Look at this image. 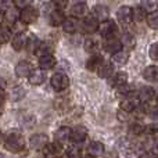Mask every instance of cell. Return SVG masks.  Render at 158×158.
I'll use <instances>...</instances> for the list:
<instances>
[{"label":"cell","instance_id":"f546056e","mask_svg":"<svg viewBox=\"0 0 158 158\" xmlns=\"http://www.w3.org/2000/svg\"><path fill=\"white\" fill-rule=\"evenodd\" d=\"M128 60H129V53L125 52V50H119V52H117L115 54H112V61H114L115 64H118V65L126 64Z\"/></svg>","mask_w":158,"mask_h":158},{"label":"cell","instance_id":"d6a6232c","mask_svg":"<svg viewBox=\"0 0 158 158\" xmlns=\"http://www.w3.org/2000/svg\"><path fill=\"white\" fill-rule=\"evenodd\" d=\"M13 39V33H11V29L8 27H2L0 28V43L4 44L8 43V42Z\"/></svg>","mask_w":158,"mask_h":158},{"label":"cell","instance_id":"db71d44e","mask_svg":"<svg viewBox=\"0 0 158 158\" xmlns=\"http://www.w3.org/2000/svg\"><path fill=\"white\" fill-rule=\"evenodd\" d=\"M157 103H158V96H157Z\"/></svg>","mask_w":158,"mask_h":158},{"label":"cell","instance_id":"4fadbf2b","mask_svg":"<svg viewBox=\"0 0 158 158\" xmlns=\"http://www.w3.org/2000/svg\"><path fill=\"white\" fill-rule=\"evenodd\" d=\"M139 107V98H135V97H131L128 96L126 98H123L122 103H121V110L125 112H133L136 111V108Z\"/></svg>","mask_w":158,"mask_h":158},{"label":"cell","instance_id":"e575fe53","mask_svg":"<svg viewBox=\"0 0 158 158\" xmlns=\"http://www.w3.org/2000/svg\"><path fill=\"white\" fill-rule=\"evenodd\" d=\"M146 17H147V14H146V11L143 10L142 7H136V8H133V19L135 21H137V22H142L143 19H146Z\"/></svg>","mask_w":158,"mask_h":158},{"label":"cell","instance_id":"7a4b0ae2","mask_svg":"<svg viewBox=\"0 0 158 158\" xmlns=\"http://www.w3.org/2000/svg\"><path fill=\"white\" fill-rule=\"evenodd\" d=\"M50 85L56 92H64L69 86V78L64 72H56L50 79Z\"/></svg>","mask_w":158,"mask_h":158},{"label":"cell","instance_id":"ba28073f","mask_svg":"<svg viewBox=\"0 0 158 158\" xmlns=\"http://www.w3.org/2000/svg\"><path fill=\"white\" fill-rule=\"evenodd\" d=\"M103 49L106 50L107 53H111V54H115L117 52L122 50V43H121V39H117L115 36L112 38H107L103 43Z\"/></svg>","mask_w":158,"mask_h":158},{"label":"cell","instance_id":"ffe728a7","mask_svg":"<svg viewBox=\"0 0 158 158\" xmlns=\"http://www.w3.org/2000/svg\"><path fill=\"white\" fill-rule=\"evenodd\" d=\"M63 29H64V32H67V33H75L78 31V28H79V22H78V19L75 18V17H69V18H65L64 19V22H63Z\"/></svg>","mask_w":158,"mask_h":158},{"label":"cell","instance_id":"30bf717a","mask_svg":"<svg viewBox=\"0 0 158 158\" xmlns=\"http://www.w3.org/2000/svg\"><path fill=\"white\" fill-rule=\"evenodd\" d=\"M117 18L122 24H129L131 21H133V8L128 7V6L119 7L117 11Z\"/></svg>","mask_w":158,"mask_h":158},{"label":"cell","instance_id":"2e32d148","mask_svg":"<svg viewBox=\"0 0 158 158\" xmlns=\"http://www.w3.org/2000/svg\"><path fill=\"white\" fill-rule=\"evenodd\" d=\"M28 81L33 86H39V85H42L46 81V75H44L43 69H33L29 74V77H28Z\"/></svg>","mask_w":158,"mask_h":158},{"label":"cell","instance_id":"8d00e7d4","mask_svg":"<svg viewBox=\"0 0 158 158\" xmlns=\"http://www.w3.org/2000/svg\"><path fill=\"white\" fill-rule=\"evenodd\" d=\"M129 131L133 135H142V133H144V126H143L142 123H132Z\"/></svg>","mask_w":158,"mask_h":158},{"label":"cell","instance_id":"4dcf8cb0","mask_svg":"<svg viewBox=\"0 0 158 158\" xmlns=\"http://www.w3.org/2000/svg\"><path fill=\"white\" fill-rule=\"evenodd\" d=\"M140 7H142L146 13L150 14V13H153V11H157L158 3H157V0H142Z\"/></svg>","mask_w":158,"mask_h":158},{"label":"cell","instance_id":"cb8c5ba5","mask_svg":"<svg viewBox=\"0 0 158 158\" xmlns=\"http://www.w3.org/2000/svg\"><path fill=\"white\" fill-rule=\"evenodd\" d=\"M97 74H98V77L100 78L108 79V78H111L112 75H114V67H112L111 63H106V61H104V63L101 64L100 68L97 69Z\"/></svg>","mask_w":158,"mask_h":158},{"label":"cell","instance_id":"d4e9b609","mask_svg":"<svg viewBox=\"0 0 158 158\" xmlns=\"http://www.w3.org/2000/svg\"><path fill=\"white\" fill-rule=\"evenodd\" d=\"M143 78L148 82H158V65H150L143 71Z\"/></svg>","mask_w":158,"mask_h":158},{"label":"cell","instance_id":"d590c367","mask_svg":"<svg viewBox=\"0 0 158 158\" xmlns=\"http://www.w3.org/2000/svg\"><path fill=\"white\" fill-rule=\"evenodd\" d=\"M148 56H150L151 60H156L158 61V42L157 43H153L148 49Z\"/></svg>","mask_w":158,"mask_h":158},{"label":"cell","instance_id":"b9f144b4","mask_svg":"<svg viewBox=\"0 0 158 158\" xmlns=\"http://www.w3.org/2000/svg\"><path fill=\"white\" fill-rule=\"evenodd\" d=\"M4 18H7L10 22L17 21V14H15V11H14L13 8H8V10H7V13L4 14Z\"/></svg>","mask_w":158,"mask_h":158},{"label":"cell","instance_id":"9f6ffc18","mask_svg":"<svg viewBox=\"0 0 158 158\" xmlns=\"http://www.w3.org/2000/svg\"><path fill=\"white\" fill-rule=\"evenodd\" d=\"M60 158H61V157H60Z\"/></svg>","mask_w":158,"mask_h":158},{"label":"cell","instance_id":"484cf974","mask_svg":"<svg viewBox=\"0 0 158 158\" xmlns=\"http://www.w3.org/2000/svg\"><path fill=\"white\" fill-rule=\"evenodd\" d=\"M39 44H40V40H39L35 35H31L29 38L27 39L25 50H27L28 53H31V54H35L36 50H38V47H39Z\"/></svg>","mask_w":158,"mask_h":158},{"label":"cell","instance_id":"52a82bcc","mask_svg":"<svg viewBox=\"0 0 158 158\" xmlns=\"http://www.w3.org/2000/svg\"><path fill=\"white\" fill-rule=\"evenodd\" d=\"M98 29V21L94 18L93 15H86L83 17V21H82V31L87 35H92Z\"/></svg>","mask_w":158,"mask_h":158},{"label":"cell","instance_id":"4316f807","mask_svg":"<svg viewBox=\"0 0 158 158\" xmlns=\"http://www.w3.org/2000/svg\"><path fill=\"white\" fill-rule=\"evenodd\" d=\"M98 49H100V43H98L97 39L94 38H87L85 40V50L87 53H92V54H97Z\"/></svg>","mask_w":158,"mask_h":158},{"label":"cell","instance_id":"f6af8a7d","mask_svg":"<svg viewBox=\"0 0 158 158\" xmlns=\"http://www.w3.org/2000/svg\"><path fill=\"white\" fill-rule=\"evenodd\" d=\"M148 114L153 119H158V107H153V108L148 110Z\"/></svg>","mask_w":158,"mask_h":158},{"label":"cell","instance_id":"6da1fadb","mask_svg":"<svg viewBox=\"0 0 158 158\" xmlns=\"http://www.w3.org/2000/svg\"><path fill=\"white\" fill-rule=\"evenodd\" d=\"M4 148L11 153H19L25 148V137L19 132H10L3 140Z\"/></svg>","mask_w":158,"mask_h":158},{"label":"cell","instance_id":"f5cc1de1","mask_svg":"<svg viewBox=\"0 0 158 158\" xmlns=\"http://www.w3.org/2000/svg\"><path fill=\"white\" fill-rule=\"evenodd\" d=\"M82 158H96L94 156H90V154H86V156H83Z\"/></svg>","mask_w":158,"mask_h":158},{"label":"cell","instance_id":"603a6c76","mask_svg":"<svg viewBox=\"0 0 158 158\" xmlns=\"http://www.w3.org/2000/svg\"><path fill=\"white\" fill-rule=\"evenodd\" d=\"M87 153L90 156H94V157H98L104 153V144L101 142H97V140H93V142L89 143L87 146Z\"/></svg>","mask_w":158,"mask_h":158},{"label":"cell","instance_id":"11a10c76","mask_svg":"<svg viewBox=\"0 0 158 158\" xmlns=\"http://www.w3.org/2000/svg\"><path fill=\"white\" fill-rule=\"evenodd\" d=\"M157 147H158V146H157Z\"/></svg>","mask_w":158,"mask_h":158},{"label":"cell","instance_id":"277c9868","mask_svg":"<svg viewBox=\"0 0 158 158\" xmlns=\"http://www.w3.org/2000/svg\"><path fill=\"white\" fill-rule=\"evenodd\" d=\"M42 151H43V156L46 158H60L63 154V146L58 142H49Z\"/></svg>","mask_w":158,"mask_h":158},{"label":"cell","instance_id":"e0dca14e","mask_svg":"<svg viewBox=\"0 0 158 158\" xmlns=\"http://www.w3.org/2000/svg\"><path fill=\"white\" fill-rule=\"evenodd\" d=\"M56 64H57V60H56V57L53 54L39 57V67H40V69H43V71L54 68Z\"/></svg>","mask_w":158,"mask_h":158},{"label":"cell","instance_id":"ee69618b","mask_svg":"<svg viewBox=\"0 0 158 158\" xmlns=\"http://www.w3.org/2000/svg\"><path fill=\"white\" fill-rule=\"evenodd\" d=\"M144 132L148 135H157L158 133V125H147L144 126Z\"/></svg>","mask_w":158,"mask_h":158},{"label":"cell","instance_id":"bcb514c9","mask_svg":"<svg viewBox=\"0 0 158 158\" xmlns=\"http://www.w3.org/2000/svg\"><path fill=\"white\" fill-rule=\"evenodd\" d=\"M140 158H158V156L156 153H151V151H146L140 156Z\"/></svg>","mask_w":158,"mask_h":158},{"label":"cell","instance_id":"7c38bea8","mask_svg":"<svg viewBox=\"0 0 158 158\" xmlns=\"http://www.w3.org/2000/svg\"><path fill=\"white\" fill-rule=\"evenodd\" d=\"M33 71L32 64L29 61H19L15 65V75L18 78H27L29 77V74Z\"/></svg>","mask_w":158,"mask_h":158},{"label":"cell","instance_id":"8fae6325","mask_svg":"<svg viewBox=\"0 0 158 158\" xmlns=\"http://www.w3.org/2000/svg\"><path fill=\"white\" fill-rule=\"evenodd\" d=\"M27 33L25 32H18L13 36L11 39V46L15 52H21L22 49H25V44H27Z\"/></svg>","mask_w":158,"mask_h":158},{"label":"cell","instance_id":"60d3db41","mask_svg":"<svg viewBox=\"0 0 158 158\" xmlns=\"http://www.w3.org/2000/svg\"><path fill=\"white\" fill-rule=\"evenodd\" d=\"M118 92H119V94H123V96H131V92H132V86H129L128 83L122 85V86L118 87Z\"/></svg>","mask_w":158,"mask_h":158},{"label":"cell","instance_id":"d6986e66","mask_svg":"<svg viewBox=\"0 0 158 158\" xmlns=\"http://www.w3.org/2000/svg\"><path fill=\"white\" fill-rule=\"evenodd\" d=\"M69 137H71V128H68V126H61L54 133V139H56V142H58V143L68 142Z\"/></svg>","mask_w":158,"mask_h":158},{"label":"cell","instance_id":"7bdbcfd3","mask_svg":"<svg viewBox=\"0 0 158 158\" xmlns=\"http://www.w3.org/2000/svg\"><path fill=\"white\" fill-rule=\"evenodd\" d=\"M14 6V0H0V8H4V10H8Z\"/></svg>","mask_w":158,"mask_h":158},{"label":"cell","instance_id":"816d5d0a","mask_svg":"<svg viewBox=\"0 0 158 158\" xmlns=\"http://www.w3.org/2000/svg\"><path fill=\"white\" fill-rule=\"evenodd\" d=\"M3 111H4V108H3V103H0V117H2Z\"/></svg>","mask_w":158,"mask_h":158},{"label":"cell","instance_id":"7402d4cb","mask_svg":"<svg viewBox=\"0 0 158 158\" xmlns=\"http://www.w3.org/2000/svg\"><path fill=\"white\" fill-rule=\"evenodd\" d=\"M110 83H111L112 87H119L122 86V85L128 83V75H126V72H117L115 75H112L111 78H110Z\"/></svg>","mask_w":158,"mask_h":158},{"label":"cell","instance_id":"ac0fdd59","mask_svg":"<svg viewBox=\"0 0 158 158\" xmlns=\"http://www.w3.org/2000/svg\"><path fill=\"white\" fill-rule=\"evenodd\" d=\"M154 96H156V92H154V89H153V87H150V86L142 87V89L139 90V93H137L139 101H142V103H144V104L153 100Z\"/></svg>","mask_w":158,"mask_h":158},{"label":"cell","instance_id":"5b68a950","mask_svg":"<svg viewBox=\"0 0 158 158\" xmlns=\"http://www.w3.org/2000/svg\"><path fill=\"white\" fill-rule=\"evenodd\" d=\"M98 32L103 36L104 39L107 38H112L117 33V25H115L114 21L111 19H107V21H103L100 25H98Z\"/></svg>","mask_w":158,"mask_h":158},{"label":"cell","instance_id":"836d02e7","mask_svg":"<svg viewBox=\"0 0 158 158\" xmlns=\"http://www.w3.org/2000/svg\"><path fill=\"white\" fill-rule=\"evenodd\" d=\"M146 19H147L148 27L153 28V29H158V10L153 11V13H150V14H147Z\"/></svg>","mask_w":158,"mask_h":158},{"label":"cell","instance_id":"5bb4252c","mask_svg":"<svg viewBox=\"0 0 158 158\" xmlns=\"http://www.w3.org/2000/svg\"><path fill=\"white\" fill-rule=\"evenodd\" d=\"M93 17H94L97 21H107L108 19V15H110V10L103 4H97L93 7Z\"/></svg>","mask_w":158,"mask_h":158},{"label":"cell","instance_id":"9c48e42d","mask_svg":"<svg viewBox=\"0 0 158 158\" xmlns=\"http://www.w3.org/2000/svg\"><path fill=\"white\" fill-rule=\"evenodd\" d=\"M86 137H87V129L85 126H77V128L71 129V137H69V140L74 144L83 143L86 140Z\"/></svg>","mask_w":158,"mask_h":158},{"label":"cell","instance_id":"1f68e13d","mask_svg":"<svg viewBox=\"0 0 158 158\" xmlns=\"http://www.w3.org/2000/svg\"><path fill=\"white\" fill-rule=\"evenodd\" d=\"M121 43H122V46H125L126 49H133V47L136 46V39H135V36L131 35V33H125V35L121 38Z\"/></svg>","mask_w":158,"mask_h":158},{"label":"cell","instance_id":"8992f818","mask_svg":"<svg viewBox=\"0 0 158 158\" xmlns=\"http://www.w3.org/2000/svg\"><path fill=\"white\" fill-rule=\"evenodd\" d=\"M47 143H49V136L44 133H35L29 137V146L33 150H43Z\"/></svg>","mask_w":158,"mask_h":158},{"label":"cell","instance_id":"9a60e30c","mask_svg":"<svg viewBox=\"0 0 158 158\" xmlns=\"http://www.w3.org/2000/svg\"><path fill=\"white\" fill-rule=\"evenodd\" d=\"M64 19H65V15L61 10H52L49 13V24L52 27H60L63 25Z\"/></svg>","mask_w":158,"mask_h":158},{"label":"cell","instance_id":"74e56055","mask_svg":"<svg viewBox=\"0 0 158 158\" xmlns=\"http://www.w3.org/2000/svg\"><path fill=\"white\" fill-rule=\"evenodd\" d=\"M68 2H69V0H53L52 4L54 6L56 10H61V11H63L64 8L68 6Z\"/></svg>","mask_w":158,"mask_h":158},{"label":"cell","instance_id":"ab89813d","mask_svg":"<svg viewBox=\"0 0 158 158\" xmlns=\"http://www.w3.org/2000/svg\"><path fill=\"white\" fill-rule=\"evenodd\" d=\"M68 158H82L81 156V150L78 147H71L68 148V153H67Z\"/></svg>","mask_w":158,"mask_h":158},{"label":"cell","instance_id":"f1b7e54d","mask_svg":"<svg viewBox=\"0 0 158 158\" xmlns=\"http://www.w3.org/2000/svg\"><path fill=\"white\" fill-rule=\"evenodd\" d=\"M53 44L50 43V42H40V44H39L38 50H36L35 54L39 56V57H42V56H49V54H53Z\"/></svg>","mask_w":158,"mask_h":158},{"label":"cell","instance_id":"3957f363","mask_svg":"<svg viewBox=\"0 0 158 158\" xmlns=\"http://www.w3.org/2000/svg\"><path fill=\"white\" fill-rule=\"evenodd\" d=\"M19 21L22 22V24L25 25H29V24H33V22L36 21V19L39 18V11L36 10L35 7H32V6H29V7H25L21 10V13H19Z\"/></svg>","mask_w":158,"mask_h":158},{"label":"cell","instance_id":"681fc988","mask_svg":"<svg viewBox=\"0 0 158 158\" xmlns=\"http://www.w3.org/2000/svg\"><path fill=\"white\" fill-rule=\"evenodd\" d=\"M72 3L74 4H77V3H86V0H72Z\"/></svg>","mask_w":158,"mask_h":158},{"label":"cell","instance_id":"83f0119b","mask_svg":"<svg viewBox=\"0 0 158 158\" xmlns=\"http://www.w3.org/2000/svg\"><path fill=\"white\" fill-rule=\"evenodd\" d=\"M87 13V7L85 3H77L71 7V14L75 18H82V17H86Z\"/></svg>","mask_w":158,"mask_h":158},{"label":"cell","instance_id":"f35d334b","mask_svg":"<svg viewBox=\"0 0 158 158\" xmlns=\"http://www.w3.org/2000/svg\"><path fill=\"white\" fill-rule=\"evenodd\" d=\"M31 4H32V0H14V6L17 8H19V10H22L25 7H29Z\"/></svg>","mask_w":158,"mask_h":158},{"label":"cell","instance_id":"7dc6e473","mask_svg":"<svg viewBox=\"0 0 158 158\" xmlns=\"http://www.w3.org/2000/svg\"><path fill=\"white\" fill-rule=\"evenodd\" d=\"M6 85H7V83H6V81L0 77V92H4V90H6Z\"/></svg>","mask_w":158,"mask_h":158},{"label":"cell","instance_id":"c3c4849f","mask_svg":"<svg viewBox=\"0 0 158 158\" xmlns=\"http://www.w3.org/2000/svg\"><path fill=\"white\" fill-rule=\"evenodd\" d=\"M3 19H4V11H3L2 8H0V24L3 22Z\"/></svg>","mask_w":158,"mask_h":158},{"label":"cell","instance_id":"f907efd6","mask_svg":"<svg viewBox=\"0 0 158 158\" xmlns=\"http://www.w3.org/2000/svg\"><path fill=\"white\" fill-rule=\"evenodd\" d=\"M3 140H4V135H3V132L0 131V143H3Z\"/></svg>","mask_w":158,"mask_h":158},{"label":"cell","instance_id":"44dd1931","mask_svg":"<svg viewBox=\"0 0 158 158\" xmlns=\"http://www.w3.org/2000/svg\"><path fill=\"white\" fill-rule=\"evenodd\" d=\"M103 63H104V60L100 54H93L92 57L86 61V68L89 69V71H97Z\"/></svg>","mask_w":158,"mask_h":158}]
</instances>
